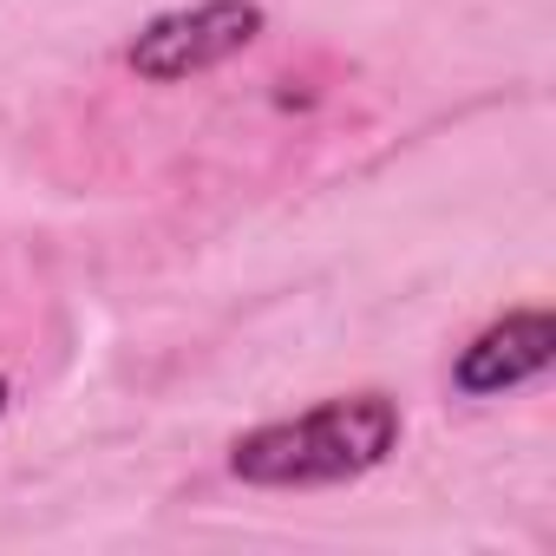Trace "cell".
<instances>
[{
	"label": "cell",
	"instance_id": "6da1fadb",
	"mask_svg": "<svg viewBox=\"0 0 556 556\" xmlns=\"http://www.w3.org/2000/svg\"><path fill=\"white\" fill-rule=\"evenodd\" d=\"M393 452H400V400L367 387L242 432L229 445V471L255 491H315V484L367 478Z\"/></svg>",
	"mask_w": 556,
	"mask_h": 556
},
{
	"label": "cell",
	"instance_id": "7a4b0ae2",
	"mask_svg": "<svg viewBox=\"0 0 556 556\" xmlns=\"http://www.w3.org/2000/svg\"><path fill=\"white\" fill-rule=\"evenodd\" d=\"M268 14L262 0H197V8H170L157 21H144L125 40V66L151 86H184L197 73H216L223 60L249 53L262 40Z\"/></svg>",
	"mask_w": 556,
	"mask_h": 556
},
{
	"label": "cell",
	"instance_id": "3957f363",
	"mask_svg": "<svg viewBox=\"0 0 556 556\" xmlns=\"http://www.w3.org/2000/svg\"><path fill=\"white\" fill-rule=\"evenodd\" d=\"M556 361V315L549 308H510L504 321H491L484 334H471L452 361V387L465 400H497L530 387L543 367Z\"/></svg>",
	"mask_w": 556,
	"mask_h": 556
},
{
	"label": "cell",
	"instance_id": "277c9868",
	"mask_svg": "<svg viewBox=\"0 0 556 556\" xmlns=\"http://www.w3.org/2000/svg\"><path fill=\"white\" fill-rule=\"evenodd\" d=\"M8 406H14V387H8V380H0V419H8Z\"/></svg>",
	"mask_w": 556,
	"mask_h": 556
}]
</instances>
